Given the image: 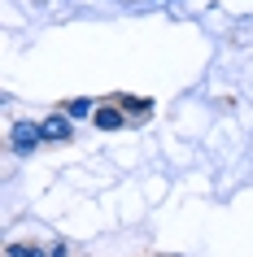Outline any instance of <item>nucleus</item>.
Instances as JSON below:
<instances>
[{
    "mask_svg": "<svg viewBox=\"0 0 253 257\" xmlns=\"http://www.w3.org/2000/svg\"><path fill=\"white\" fill-rule=\"evenodd\" d=\"M40 140H44V126H35V122H18L14 126V144L18 149H35Z\"/></svg>",
    "mask_w": 253,
    "mask_h": 257,
    "instance_id": "1",
    "label": "nucleus"
},
{
    "mask_svg": "<svg viewBox=\"0 0 253 257\" xmlns=\"http://www.w3.org/2000/svg\"><path fill=\"white\" fill-rule=\"evenodd\" d=\"M44 140H70V118L66 113H53L44 122Z\"/></svg>",
    "mask_w": 253,
    "mask_h": 257,
    "instance_id": "2",
    "label": "nucleus"
},
{
    "mask_svg": "<svg viewBox=\"0 0 253 257\" xmlns=\"http://www.w3.org/2000/svg\"><path fill=\"white\" fill-rule=\"evenodd\" d=\"M96 126H101V131H118L122 113H118V109H109V105H101V109H96Z\"/></svg>",
    "mask_w": 253,
    "mask_h": 257,
    "instance_id": "3",
    "label": "nucleus"
},
{
    "mask_svg": "<svg viewBox=\"0 0 253 257\" xmlns=\"http://www.w3.org/2000/svg\"><path fill=\"white\" fill-rule=\"evenodd\" d=\"M9 257H48V253L35 248V244H9Z\"/></svg>",
    "mask_w": 253,
    "mask_h": 257,
    "instance_id": "4",
    "label": "nucleus"
},
{
    "mask_svg": "<svg viewBox=\"0 0 253 257\" xmlns=\"http://www.w3.org/2000/svg\"><path fill=\"white\" fill-rule=\"evenodd\" d=\"M70 113H74V118H83V113H92V105H88V100H74V105H70Z\"/></svg>",
    "mask_w": 253,
    "mask_h": 257,
    "instance_id": "5",
    "label": "nucleus"
}]
</instances>
